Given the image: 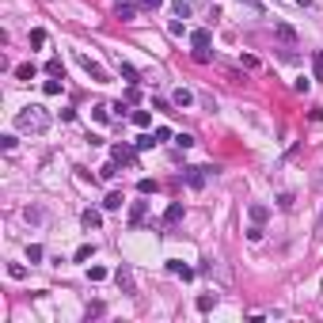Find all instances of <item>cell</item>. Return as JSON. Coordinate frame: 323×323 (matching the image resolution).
<instances>
[{"label":"cell","instance_id":"52a82bcc","mask_svg":"<svg viewBox=\"0 0 323 323\" xmlns=\"http://www.w3.org/2000/svg\"><path fill=\"white\" fill-rule=\"evenodd\" d=\"M187 183H190V187H206V167H187Z\"/></svg>","mask_w":323,"mask_h":323},{"label":"cell","instance_id":"4dcf8cb0","mask_svg":"<svg viewBox=\"0 0 323 323\" xmlns=\"http://www.w3.org/2000/svg\"><path fill=\"white\" fill-rule=\"evenodd\" d=\"M152 137H156V145H160V141H167V137H171V130H167V126H156V130H152Z\"/></svg>","mask_w":323,"mask_h":323},{"label":"cell","instance_id":"1f68e13d","mask_svg":"<svg viewBox=\"0 0 323 323\" xmlns=\"http://www.w3.org/2000/svg\"><path fill=\"white\" fill-rule=\"evenodd\" d=\"M137 190H141V194H152V190H156V183H152V179H141V183H137Z\"/></svg>","mask_w":323,"mask_h":323},{"label":"cell","instance_id":"2e32d148","mask_svg":"<svg viewBox=\"0 0 323 323\" xmlns=\"http://www.w3.org/2000/svg\"><path fill=\"white\" fill-rule=\"evenodd\" d=\"M133 126H141V130H145V126H152V114H148V110H133Z\"/></svg>","mask_w":323,"mask_h":323},{"label":"cell","instance_id":"d4e9b609","mask_svg":"<svg viewBox=\"0 0 323 323\" xmlns=\"http://www.w3.org/2000/svg\"><path fill=\"white\" fill-rule=\"evenodd\" d=\"M42 91H46V95H61V80H46Z\"/></svg>","mask_w":323,"mask_h":323},{"label":"cell","instance_id":"5bb4252c","mask_svg":"<svg viewBox=\"0 0 323 323\" xmlns=\"http://www.w3.org/2000/svg\"><path fill=\"white\" fill-rule=\"evenodd\" d=\"M118 285H122V289H126V293H133V278H130V270H126V266H118Z\"/></svg>","mask_w":323,"mask_h":323},{"label":"cell","instance_id":"7c38bea8","mask_svg":"<svg viewBox=\"0 0 323 323\" xmlns=\"http://www.w3.org/2000/svg\"><path fill=\"white\" fill-rule=\"evenodd\" d=\"M179 217H183V202H171V206H167V213H163V224H175Z\"/></svg>","mask_w":323,"mask_h":323},{"label":"cell","instance_id":"ffe728a7","mask_svg":"<svg viewBox=\"0 0 323 323\" xmlns=\"http://www.w3.org/2000/svg\"><path fill=\"white\" fill-rule=\"evenodd\" d=\"M46 73H50V76H61V73H65V65H61V57H50V65H46Z\"/></svg>","mask_w":323,"mask_h":323},{"label":"cell","instance_id":"7402d4cb","mask_svg":"<svg viewBox=\"0 0 323 323\" xmlns=\"http://www.w3.org/2000/svg\"><path fill=\"white\" fill-rule=\"evenodd\" d=\"M107 274H110V270H107V266H91V270H88V278H91V281H103Z\"/></svg>","mask_w":323,"mask_h":323},{"label":"cell","instance_id":"9a60e30c","mask_svg":"<svg viewBox=\"0 0 323 323\" xmlns=\"http://www.w3.org/2000/svg\"><path fill=\"white\" fill-rule=\"evenodd\" d=\"M274 30H278V38H281V42H289V46L296 42V30H293V27H285V23H278Z\"/></svg>","mask_w":323,"mask_h":323},{"label":"cell","instance_id":"9c48e42d","mask_svg":"<svg viewBox=\"0 0 323 323\" xmlns=\"http://www.w3.org/2000/svg\"><path fill=\"white\" fill-rule=\"evenodd\" d=\"M171 103H175V107H183V110H187V107L194 103V95H190V91H187V88H175V95H171Z\"/></svg>","mask_w":323,"mask_h":323},{"label":"cell","instance_id":"603a6c76","mask_svg":"<svg viewBox=\"0 0 323 323\" xmlns=\"http://www.w3.org/2000/svg\"><path fill=\"white\" fill-rule=\"evenodd\" d=\"M15 76H19V80H34V65H19Z\"/></svg>","mask_w":323,"mask_h":323},{"label":"cell","instance_id":"d6a6232c","mask_svg":"<svg viewBox=\"0 0 323 323\" xmlns=\"http://www.w3.org/2000/svg\"><path fill=\"white\" fill-rule=\"evenodd\" d=\"M175 145H179V148H190V145H194V137H190V133H179Z\"/></svg>","mask_w":323,"mask_h":323},{"label":"cell","instance_id":"8fae6325","mask_svg":"<svg viewBox=\"0 0 323 323\" xmlns=\"http://www.w3.org/2000/svg\"><path fill=\"white\" fill-rule=\"evenodd\" d=\"M80 220H84V228H99V224H103V217H99L95 209H84V213H80Z\"/></svg>","mask_w":323,"mask_h":323},{"label":"cell","instance_id":"ba28073f","mask_svg":"<svg viewBox=\"0 0 323 323\" xmlns=\"http://www.w3.org/2000/svg\"><path fill=\"white\" fill-rule=\"evenodd\" d=\"M145 213H148V202H133V206H130V224H141Z\"/></svg>","mask_w":323,"mask_h":323},{"label":"cell","instance_id":"484cf974","mask_svg":"<svg viewBox=\"0 0 323 323\" xmlns=\"http://www.w3.org/2000/svg\"><path fill=\"white\" fill-rule=\"evenodd\" d=\"M103 179H114L118 175V160H110V163H103V171H99Z\"/></svg>","mask_w":323,"mask_h":323},{"label":"cell","instance_id":"4fadbf2b","mask_svg":"<svg viewBox=\"0 0 323 323\" xmlns=\"http://www.w3.org/2000/svg\"><path fill=\"white\" fill-rule=\"evenodd\" d=\"M247 213H251V224H263V220L270 217V209H266V206H259V202H255V206H251Z\"/></svg>","mask_w":323,"mask_h":323},{"label":"cell","instance_id":"e575fe53","mask_svg":"<svg viewBox=\"0 0 323 323\" xmlns=\"http://www.w3.org/2000/svg\"><path fill=\"white\" fill-rule=\"evenodd\" d=\"M175 15H179V19H187V15H190V4H183V0H179V4H175Z\"/></svg>","mask_w":323,"mask_h":323},{"label":"cell","instance_id":"ac0fdd59","mask_svg":"<svg viewBox=\"0 0 323 323\" xmlns=\"http://www.w3.org/2000/svg\"><path fill=\"white\" fill-rule=\"evenodd\" d=\"M91 255H95V247H91V243H84V247H76V255H73V259H76V263H88Z\"/></svg>","mask_w":323,"mask_h":323},{"label":"cell","instance_id":"f546056e","mask_svg":"<svg viewBox=\"0 0 323 323\" xmlns=\"http://www.w3.org/2000/svg\"><path fill=\"white\" fill-rule=\"evenodd\" d=\"M30 46H46V30H42V27L30 30Z\"/></svg>","mask_w":323,"mask_h":323},{"label":"cell","instance_id":"cb8c5ba5","mask_svg":"<svg viewBox=\"0 0 323 323\" xmlns=\"http://www.w3.org/2000/svg\"><path fill=\"white\" fill-rule=\"evenodd\" d=\"M91 114H95V122H110V110H107L103 103H99V107H91Z\"/></svg>","mask_w":323,"mask_h":323},{"label":"cell","instance_id":"3957f363","mask_svg":"<svg viewBox=\"0 0 323 323\" xmlns=\"http://www.w3.org/2000/svg\"><path fill=\"white\" fill-rule=\"evenodd\" d=\"M190 46H194V61H209V30H194Z\"/></svg>","mask_w":323,"mask_h":323},{"label":"cell","instance_id":"30bf717a","mask_svg":"<svg viewBox=\"0 0 323 323\" xmlns=\"http://www.w3.org/2000/svg\"><path fill=\"white\" fill-rule=\"evenodd\" d=\"M114 160H118V163H137V156H133V148L114 145Z\"/></svg>","mask_w":323,"mask_h":323},{"label":"cell","instance_id":"d6986e66","mask_svg":"<svg viewBox=\"0 0 323 323\" xmlns=\"http://www.w3.org/2000/svg\"><path fill=\"white\" fill-rule=\"evenodd\" d=\"M8 274L19 281V278H27V266H23V263H8Z\"/></svg>","mask_w":323,"mask_h":323},{"label":"cell","instance_id":"83f0119b","mask_svg":"<svg viewBox=\"0 0 323 323\" xmlns=\"http://www.w3.org/2000/svg\"><path fill=\"white\" fill-rule=\"evenodd\" d=\"M247 240H251V243H259V240H263V224H251V228H247Z\"/></svg>","mask_w":323,"mask_h":323},{"label":"cell","instance_id":"7a4b0ae2","mask_svg":"<svg viewBox=\"0 0 323 323\" xmlns=\"http://www.w3.org/2000/svg\"><path fill=\"white\" fill-rule=\"evenodd\" d=\"M76 65H80V69H84V73H88L95 84H107V80H110V76L103 73V65H99V61H91L88 54H76Z\"/></svg>","mask_w":323,"mask_h":323},{"label":"cell","instance_id":"44dd1931","mask_svg":"<svg viewBox=\"0 0 323 323\" xmlns=\"http://www.w3.org/2000/svg\"><path fill=\"white\" fill-rule=\"evenodd\" d=\"M103 209H122V194H107V202H103Z\"/></svg>","mask_w":323,"mask_h":323},{"label":"cell","instance_id":"6da1fadb","mask_svg":"<svg viewBox=\"0 0 323 323\" xmlns=\"http://www.w3.org/2000/svg\"><path fill=\"white\" fill-rule=\"evenodd\" d=\"M15 126H19L23 133H46L50 130V110L38 107V103H30V107H23V110L15 114Z\"/></svg>","mask_w":323,"mask_h":323},{"label":"cell","instance_id":"f1b7e54d","mask_svg":"<svg viewBox=\"0 0 323 323\" xmlns=\"http://www.w3.org/2000/svg\"><path fill=\"white\" fill-rule=\"evenodd\" d=\"M27 259H30V263H42V247H38V243H30V247H27Z\"/></svg>","mask_w":323,"mask_h":323},{"label":"cell","instance_id":"d590c367","mask_svg":"<svg viewBox=\"0 0 323 323\" xmlns=\"http://www.w3.org/2000/svg\"><path fill=\"white\" fill-rule=\"evenodd\" d=\"M141 4H145V8H152V12H156V8H163V0H141Z\"/></svg>","mask_w":323,"mask_h":323},{"label":"cell","instance_id":"277c9868","mask_svg":"<svg viewBox=\"0 0 323 323\" xmlns=\"http://www.w3.org/2000/svg\"><path fill=\"white\" fill-rule=\"evenodd\" d=\"M167 274H175V278H183V281H190L194 274H198V270H190V266H183V263H175V259H171V263H167Z\"/></svg>","mask_w":323,"mask_h":323},{"label":"cell","instance_id":"8d00e7d4","mask_svg":"<svg viewBox=\"0 0 323 323\" xmlns=\"http://www.w3.org/2000/svg\"><path fill=\"white\" fill-rule=\"evenodd\" d=\"M316 236H323V213H320V224H316Z\"/></svg>","mask_w":323,"mask_h":323},{"label":"cell","instance_id":"8992f818","mask_svg":"<svg viewBox=\"0 0 323 323\" xmlns=\"http://www.w3.org/2000/svg\"><path fill=\"white\" fill-rule=\"evenodd\" d=\"M118 73H122V76H126V80H130V84H133V88H137V84H141V73H137V69H133V65H130V61H118Z\"/></svg>","mask_w":323,"mask_h":323},{"label":"cell","instance_id":"5b68a950","mask_svg":"<svg viewBox=\"0 0 323 323\" xmlns=\"http://www.w3.org/2000/svg\"><path fill=\"white\" fill-rule=\"evenodd\" d=\"M114 15H118V19H126V23H130L133 15H137V8H133V0H118V4H114Z\"/></svg>","mask_w":323,"mask_h":323},{"label":"cell","instance_id":"4316f807","mask_svg":"<svg viewBox=\"0 0 323 323\" xmlns=\"http://www.w3.org/2000/svg\"><path fill=\"white\" fill-rule=\"evenodd\" d=\"M312 65H316V80H323V50H316V57H312Z\"/></svg>","mask_w":323,"mask_h":323},{"label":"cell","instance_id":"836d02e7","mask_svg":"<svg viewBox=\"0 0 323 323\" xmlns=\"http://www.w3.org/2000/svg\"><path fill=\"white\" fill-rule=\"evenodd\" d=\"M156 145V137H152V133H145V137H137V148H152Z\"/></svg>","mask_w":323,"mask_h":323},{"label":"cell","instance_id":"e0dca14e","mask_svg":"<svg viewBox=\"0 0 323 323\" xmlns=\"http://www.w3.org/2000/svg\"><path fill=\"white\" fill-rule=\"evenodd\" d=\"M213 304H217V293H202L198 296V312H209Z\"/></svg>","mask_w":323,"mask_h":323}]
</instances>
